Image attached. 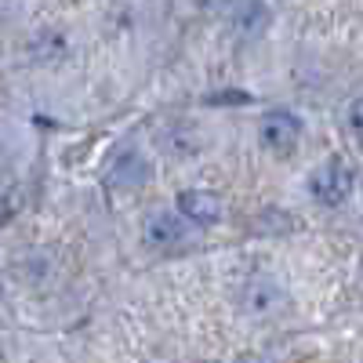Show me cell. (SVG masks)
<instances>
[{"label":"cell","mask_w":363,"mask_h":363,"mask_svg":"<svg viewBox=\"0 0 363 363\" xmlns=\"http://www.w3.org/2000/svg\"><path fill=\"white\" fill-rule=\"evenodd\" d=\"M309 189H313V196H316L323 207L345 203V196L352 193V171H349V164H345V160H327L323 167L313 171Z\"/></svg>","instance_id":"cell-1"},{"label":"cell","mask_w":363,"mask_h":363,"mask_svg":"<svg viewBox=\"0 0 363 363\" xmlns=\"http://www.w3.org/2000/svg\"><path fill=\"white\" fill-rule=\"evenodd\" d=\"M258 138H262L265 149H272V153H291V149L298 145V138H301V120L287 109H272V113L262 116Z\"/></svg>","instance_id":"cell-2"},{"label":"cell","mask_w":363,"mask_h":363,"mask_svg":"<svg viewBox=\"0 0 363 363\" xmlns=\"http://www.w3.org/2000/svg\"><path fill=\"white\" fill-rule=\"evenodd\" d=\"M225 18L244 37H258V33H265V29H269L272 11H269L265 0H225Z\"/></svg>","instance_id":"cell-3"},{"label":"cell","mask_w":363,"mask_h":363,"mask_svg":"<svg viewBox=\"0 0 363 363\" xmlns=\"http://www.w3.org/2000/svg\"><path fill=\"white\" fill-rule=\"evenodd\" d=\"M182 215L196 225H215L222 218V196L218 193H207V189H186L178 196Z\"/></svg>","instance_id":"cell-4"},{"label":"cell","mask_w":363,"mask_h":363,"mask_svg":"<svg viewBox=\"0 0 363 363\" xmlns=\"http://www.w3.org/2000/svg\"><path fill=\"white\" fill-rule=\"evenodd\" d=\"M186 236V222L171 211H157V215L145 218V240L153 247H167V244H178V240Z\"/></svg>","instance_id":"cell-5"},{"label":"cell","mask_w":363,"mask_h":363,"mask_svg":"<svg viewBox=\"0 0 363 363\" xmlns=\"http://www.w3.org/2000/svg\"><path fill=\"white\" fill-rule=\"evenodd\" d=\"M145 178H149V164L135 153V149H124L109 167V182H116V186H142Z\"/></svg>","instance_id":"cell-6"},{"label":"cell","mask_w":363,"mask_h":363,"mask_svg":"<svg viewBox=\"0 0 363 363\" xmlns=\"http://www.w3.org/2000/svg\"><path fill=\"white\" fill-rule=\"evenodd\" d=\"M349 128H352V135H356L359 145H363V99H356L352 109H349Z\"/></svg>","instance_id":"cell-7"},{"label":"cell","mask_w":363,"mask_h":363,"mask_svg":"<svg viewBox=\"0 0 363 363\" xmlns=\"http://www.w3.org/2000/svg\"><path fill=\"white\" fill-rule=\"evenodd\" d=\"M207 102H240V106H244V102H251V95H244V91H229V95H215V99H207Z\"/></svg>","instance_id":"cell-8"}]
</instances>
